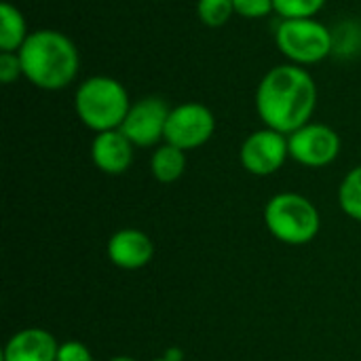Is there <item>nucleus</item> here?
Masks as SVG:
<instances>
[{
    "instance_id": "1",
    "label": "nucleus",
    "mask_w": 361,
    "mask_h": 361,
    "mask_svg": "<svg viewBox=\"0 0 361 361\" xmlns=\"http://www.w3.org/2000/svg\"><path fill=\"white\" fill-rule=\"evenodd\" d=\"M317 106V85L307 68L279 63L271 68L256 89V112L264 127L283 135L311 123Z\"/></svg>"
},
{
    "instance_id": "2",
    "label": "nucleus",
    "mask_w": 361,
    "mask_h": 361,
    "mask_svg": "<svg viewBox=\"0 0 361 361\" xmlns=\"http://www.w3.org/2000/svg\"><path fill=\"white\" fill-rule=\"evenodd\" d=\"M17 53L23 78L42 91H61L78 76V49L59 30H34Z\"/></svg>"
},
{
    "instance_id": "3",
    "label": "nucleus",
    "mask_w": 361,
    "mask_h": 361,
    "mask_svg": "<svg viewBox=\"0 0 361 361\" xmlns=\"http://www.w3.org/2000/svg\"><path fill=\"white\" fill-rule=\"evenodd\" d=\"M129 108L131 99L125 85L112 76H89L74 93L78 121L95 133L121 129Z\"/></svg>"
},
{
    "instance_id": "4",
    "label": "nucleus",
    "mask_w": 361,
    "mask_h": 361,
    "mask_svg": "<svg viewBox=\"0 0 361 361\" xmlns=\"http://www.w3.org/2000/svg\"><path fill=\"white\" fill-rule=\"evenodd\" d=\"M267 231L286 245H307L322 231L319 209L298 192L273 195L262 212Z\"/></svg>"
},
{
    "instance_id": "5",
    "label": "nucleus",
    "mask_w": 361,
    "mask_h": 361,
    "mask_svg": "<svg viewBox=\"0 0 361 361\" xmlns=\"http://www.w3.org/2000/svg\"><path fill=\"white\" fill-rule=\"evenodd\" d=\"M275 44L290 63L305 68L324 61L332 53L334 36L315 17L281 19L275 27Z\"/></svg>"
},
{
    "instance_id": "6",
    "label": "nucleus",
    "mask_w": 361,
    "mask_h": 361,
    "mask_svg": "<svg viewBox=\"0 0 361 361\" xmlns=\"http://www.w3.org/2000/svg\"><path fill=\"white\" fill-rule=\"evenodd\" d=\"M290 159L298 165L319 169L332 165L343 148L341 135L324 123H307L305 127L296 129L288 135Z\"/></svg>"
},
{
    "instance_id": "7",
    "label": "nucleus",
    "mask_w": 361,
    "mask_h": 361,
    "mask_svg": "<svg viewBox=\"0 0 361 361\" xmlns=\"http://www.w3.org/2000/svg\"><path fill=\"white\" fill-rule=\"evenodd\" d=\"M214 131H216L214 112L199 102H186L171 108L165 129V142L188 152L207 144Z\"/></svg>"
},
{
    "instance_id": "8",
    "label": "nucleus",
    "mask_w": 361,
    "mask_h": 361,
    "mask_svg": "<svg viewBox=\"0 0 361 361\" xmlns=\"http://www.w3.org/2000/svg\"><path fill=\"white\" fill-rule=\"evenodd\" d=\"M169 104L159 95H146L131 104L121 131L133 142L135 148H150L165 142V129L169 118Z\"/></svg>"
},
{
    "instance_id": "9",
    "label": "nucleus",
    "mask_w": 361,
    "mask_h": 361,
    "mask_svg": "<svg viewBox=\"0 0 361 361\" xmlns=\"http://www.w3.org/2000/svg\"><path fill=\"white\" fill-rule=\"evenodd\" d=\"M288 157H290L288 135L269 127L250 133L239 150L243 169L258 178H267L279 171L286 165Z\"/></svg>"
},
{
    "instance_id": "10",
    "label": "nucleus",
    "mask_w": 361,
    "mask_h": 361,
    "mask_svg": "<svg viewBox=\"0 0 361 361\" xmlns=\"http://www.w3.org/2000/svg\"><path fill=\"white\" fill-rule=\"evenodd\" d=\"M106 254L114 267L123 271H137L148 267L154 258V243L140 228H121L108 239Z\"/></svg>"
},
{
    "instance_id": "11",
    "label": "nucleus",
    "mask_w": 361,
    "mask_h": 361,
    "mask_svg": "<svg viewBox=\"0 0 361 361\" xmlns=\"http://www.w3.org/2000/svg\"><path fill=\"white\" fill-rule=\"evenodd\" d=\"M133 150V142L121 129H110L95 133L91 142V161L102 173L121 176L131 167Z\"/></svg>"
},
{
    "instance_id": "12",
    "label": "nucleus",
    "mask_w": 361,
    "mask_h": 361,
    "mask_svg": "<svg viewBox=\"0 0 361 361\" xmlns=\"http://www.w3.org/2000/svg\"><path fill=\"white\" fill-rule=\"evenodd\" d=\"M59 345L44 328H23L6 341L2 361H57Z\"/></svg>"
},
{
    "instance_id": "13",
    "label": "nucleus",
    "mask_w": 361,
    "mask_h": 361,
    "mask_svg": "<svg viewBox=\"0 0 361 361\" xmlns=\"http://www.w3.org/2000/svg\"><path fill=\"white\" fill-rule=\"evenodd\" d=\"M150 171L157 182L161 184H173L178 182L186 171V150L173 146V144H161L154 148L150 159Z\"/></svg>"
},
{
    "instance_id": "14",
    "label": "nucleus",
    "mask_w": 361,
    "mask_h": 361,
    "mask_svg": "<svg viewBox=\"0 0 361 361\" xmlns=\"http://www.w3.org/2000/svg\"><path fill=\"white\" fill-rule=\"evenodd\" d=\"M30 34L32 32L27 30V21L23 13L15 4L2 2L0 4V51L17 53Z\"/></svg>"
},
{
    "instance_id": "15",
    "label": "nucleus",
    "mask_w": 361,
    "mask_h": 361,
    "mask_svg": "<svg viewBox=\"0 0 361 361\" xmlns=\"http://www.w3.org/2000/svg\"><path fill=\"white\" fill-rule=\"evenodd\" d=\"M338 205L349 218L361 222V165L343 178L338 186Z\"/></svg>"
},
{
    "instance_id": "16",
    "label": "nucleus",
    "mask_w": 361,
    "mask_h": 361,
    "mask_svg": "<svg viewBox=\"0 0 361 361\" xmlns=\"http://www.w3.org/2000/svg\"><path fill=\"white\" fill-rule=\"evenodd\" d=\"M233 15V0H197V17L207 27H222Z\"/></svg>"
},
{
    "instance_id": "17",
    "label": "nucleus",
    "mask_w": 361,
    "mask_h": 361,
    "mask_svg": "<svg viewBox=\"0 0 361 361\" xmlns=\"http://www.w3.org/2000/svg\"><path fill=\"white\" fill-rule=\"evenodd\" d=\"M328 0H273L275 13L281 19H305L315 17Z\"/></svg>"
},
{
    "instance_id": "18",
    "label": "nucleus",
    "mask_w": 361,
    "mask_h": 361,
    "mask_svg": "<svg viewBox=\"0 0 361 361\" xmlns=\"http://www.w3.org/2000/svg\"><path fill=\"white\" fill-rule=\"evenodd\" d=\"M235 15L243 19H264L271 13H275L273 0H233Z\"/></svg>"
},
{
    "instance_id": "19",
    "label": "nucleus",
    "mask_w": 361,
    "mask_h": 361,
    "mask_svg": "<svg viewBox=\"0 0 361 361\" xmlns=\"http://www.w3.org/2000/svg\"><path fill=\"white\" fill-rule=\"evenodd\" d=\"M19 76H23V68H21L19 53L0 51V80H2L4 85H11V82H15Z\"/></svg>"
},
{
    "instance_id": "20",
    "label": "nucleus",
    "mask_w": 361,
    "mask_h": 361,
    "mask_svg": "<svg viewBox=\"0 0 361 361\" xmlns=\"http://www.w3.org/2000/svg\"><path fill=\"white\" fill-rule=\"evenodd\" d=\"M57 361H95L91 351L87 349V345H82L80 341H66L59 345V353Z\"/></svg>"
},
{
    "instance_id": "21",
    "label": "nucleus",
    "mask_w": 361,
    "mask_h": 361,
    "mask_svg": "<svg viewBox=\"0 0 361 361\" xmlns=\"http://www.w3.org/2000/svg\"><path fill=\"white\" fill-rule=\"evenodd\" d=\"M165 360H169V361H182L184 360V351L182 349H169L167 353H165Z\"/></svg>"
},
{
    "instance_id": "22",
    "label": "nucleus",
    "mask_w": 361,
    "mask_h": 361,
    "mask_svg": "<svg viewBox=\"0 0 361 361\" xmlns=\"http://www.w3.org/2000/svg\"><path fill=\"white\" fill-rule=\"evenodd\" d=\"M108 361H137V360H133V357H129V355H116V357H110Z\"/></svg>"
},
{
    "instance_id": "23",
    "label": "nucleus",
    "mask_w": 361,
    "mask_h": 361,
    "mask_svg": "<svg viewBox=\"0 0 361 361\" xmlns=\"http://www.w3.org/2000/svg\"><path fill=\"white\" fill-rule=\"evenodd\" d=\"M152 361H169V360H165V357H157V360H152Z\"/></svg>"
}]
</instances>
